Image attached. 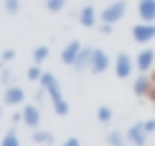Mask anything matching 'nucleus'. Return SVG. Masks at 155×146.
Instances as JSON below:
<instances>
[{"label": "nucleus", "mask_w": 155, "mask_h": 146, "mask_svg": "<svg viewBox=\"0 0 155 146\" xmlns=\"http://www.w3.org/2000/svg\"><path fill=\"white\" fill-rule=\"evenodd\" d=\"M39 88L46 92V97H48V102H51V107H53V112L58 117H65L70 112V102L65 100V95L61 90V83H58V78L51 71H44V75L39 80Z\"/></svg>", "instance_id": "nucleus-1"}, {"label": "nucleus", "mask_w": 155, "mask_h": 146, "mask_svg": "<svg viewBox=\"0 0 155 146\" xmlns=\"http://www.w3.org/2000/svg\"><path fill=\"white\" fill-rule=\"evenodd\" d=\"M126 10H128V5H126V0H114V2H109L102 12H99V22H104V24H119L124 17H126Z\"/></svg>", "instance_id": "nucleus-2"}, {"label": "nucleus", "mask_w": 155, "mask_h": 146, "mask_svg": "<svg viewBox=\"0 0 155 146\" xmlns=\"http://www.w3.org/2000/svg\"><path fill=\"white\" fill-rule=\"evenodd\" d=\"M133 73H136V61H133L126 51H119L116 58H114V75H116L119 80H126V78H131Z\"/></svg>", "instance_id": "nucleus-3"}, {"label": "nucleus", "mask_w": 155, "mask_h": 146, "mask_svg": "<svg viewBox=\"0 0 155 146\" xmlns=\"http://www.w3.org/2000/svg\"><path fill=\"white\" fill-rule=\"evenodd\" d=\"M131 36H133V41H136V44L148 46V44L155 39V22H138V24H133Z\"/></svg>", "instance_id": "nucleus-4"}, {"label": "nucleus", "mask_w": 155, "mask_h": 146, "mask_svg": "<svg viewBox=\"0 0 155 146\" xmlns=\"http://www.w3.org/2000/svg\"><path fill=\"white\" fill-rule=\"evenodd\" d=\"M136 73H150L155 68V49L150 46H143L138 54H136Z\"/></svg>", "instance_id": "nucleus-5"}, {"label": "nucleus", "mask_w": 155, "mask_h": 146, "mask_svg": "<svg viewBox=\"0 0 155 146\" xmlns=\"http://www.w3.org/2000/svg\"><path fill=\"white\" fill-rule=\"evenodd\" d=\"M126 141H128V146H145L148 144V131H145V127H143V122H133L126 131Z\"/></svg>", "instance_id": "nucleus-6"}, {"label": "nucleus", "mask_w": 155, "mask_h": 146, "mask_svg": "<svg viewBox=\"0 0 155 146\" xmlns=\"http://www.w3.org/2000/svg\"><path fill=\"white\" fill-rule=\"evenodd\" d=\"M2 102L7 107H22V105H27V92L19 85H7L2 90Z\"/></svg>", "instance_id": "nucleus-7"}, {"label": "nucleus", "mask_w": 155, "mask_h": 146, "mask_svg": "<svg viewBox=\"0 0 155 146\" xmlns=\"http://www.w3.org/2000/svg\"><path fill=\"white\" fill-rule=\"evenodd\" d=\"M22 124L29 127V129H39V124H41V109H39L36 102L22 105Z\"/></svg>", "instance_id": "nucleus-8"}, {"label": "nucleus", "mask_w": 155, "mask_h": 146, "mask_svg": "<svg viewBox=\"0 0 155 146\" xmlns=\"http://www.w3.org/2000/svg\"><path fill=\"white\" fill-rule=\"evenodd\" d=\"M80 51H82V44L78 41V39H70L63 49H61V63L63 66H75V61H78V56H80Z\"/></svg>", "instance_id": "nucleus-9"}, {"label": "nucleus", "mask_w": 155, "mask_h": 146, "mask_svg": "<svg viewBox=\"0 0 155 146\" xmlns=\"http://www.w3.org/2000/svg\"><path fill=\"white\" fill-rule=\"evenodd\" d=\"M109 66H111V61H109L107 51H104V49H94V51H92L90 73H92V75H102V73H107V68H109Z\"/></svg>", "instance_id": "nucleus-10"}, {"label": "nucleus", "mask_w": 155, "mask_h": 146, "mask_svg": "<svg viewBox=\"0 0 155 146\" xmlns=\"http://www.w3.org/2000/svg\"><path fill=\"white\" fill-rule=\"evenodd\" d=\"M153 78H150V73H138L136 78H133V95L136 97H148L150 95V90H153Z\"/></svg>", "instance_id": "nucleus-11"}, {"label": "nucleus", "mask_w": 155, "mask_h": 146, "mask_svg": "<svg viewBox=\"0 0 155 146\" xmlns=\"http://www.w3.org/2000/svg\"><path fill=\"white\" fill-rule=\"evenodd\" d=\"M78 22L85 27V29H92L99 24V12L92 7V5H82L80 12H78Z\"/></svg>", "instance_id": "nucleus-12"}, {"label": "nucleus", "mask_w": 155, "mask_h": 146, "mask_svg": "<svg viewBox=\"0 0 155 146\" xmlns=\"http://www.w3.org/2000/svg\"><path fill=\"white\" fill-rule=\"evenodd\" d=\"M92 51H94V46H82V51H80L78 61H75V66H73L78 73H87V71H90V63H92Z\"/></svg>", "instance_id": "nucleus-13"}, {"label": "nucleus", "mask_w": 155, "mask_h": 146, "mask_svg": "<svg viewBox=\"0 0 155 146\" xmlns=\"http://www.w3.org/2000/svg\"><path fill=\"white\" fill-rule=\"evenodd\" d=\"M138 19L155 22V0H138Z\"/></svg>", "instance_id": "nucleus-14"}, {"label": "nucleus", "mask_w": 155, "mask_h": 146, "mask_svg": "<svg viewBox=\"0 0 155 146\" xmlns=\"http://www.w3.org/2000/svg\"><path fill=\"white\" fill-rule=\"evenodd\" d=\"M104 141H107V146H128L126 134H124L121 129H111V131H107V134H104Z\"/></svg>", "instance_id": "nucleus-15"}, {"label": "nucleus", "mask_w": 155, "mask_h": 146, "mask_svg": "<svg viewBox=\"0 0 155 146\" xmlns=\"http://www.w3.org/2000/svg\"><path fill=\"white\" fill-rule=\"evenodd\" d=\"M31 139H34V144H39V146H51V144H53V134L46 131V129H34V131H31Z\"/></svg>", "instance_id": "nucleus-16"}, {"label": "nucleus", "mask_w": 155, "mask_h": 146, "mask_svg": "<svg viewBox=\"0 0 155 146\" xmlns=\"http://www.w3.org/2000/svg\"><path fill=\"white\" fill-rule=\"evenodd\" d=\"M0 146H22V141H19V136H17L15 129H7L2 134V139H0Z\"/></svg>", "instance_id": "nucleus-17"}, {"label": "nucleus", "mask_w": 155, "mask_h": 146, "mask_svg": "<svg viewBox=\"0 0 155 146\" xmlns=\"http://www.w3.org/2000/svg\"><path fill=\"white\" fill-rule=\"evenodd\" d=\"M48 54H51V51H48V46H46V44H39V46L34 49L31 58H34V63H39V66H41V63H44V61L48 58Z\"/></svg>", "instance_id": "nucleus-18"}, {"label": "nucleus", "mask_w": 155, "mask_h": 146, "mask_svg": "<svg viewBox=\"0 0 155 146\" xmlns=\"http://www.w3.org/2000/svg\"><path fill=\"white\" fill-rule=\"evenodd\" d=\"M111 117H114V109H111L109 105H99V107H97V119H99L102 124H109Z\"/></svg>", "instance_id": "nucleus-19"}, {"label": "nucleus", "mask_w": 155, "mask_h": 146, "mask_svg": "<svg viewBox=\"0 0 155 146\" xmlns=\"http://www.w3.org/2000/svg\"><path fill=\"white\" fill-rule=\"evenodd\" d=\"M41 75H44V68H41L39 63H31V66L27 68V80H31V83H39V80H41Z\"/></svg>", "instance_id": "nucleus-20"}, {"label": "nucleus", "mask_w": 155, "mask_h": 146, "mask_svg": "<svg viewBox=\"0 0 155 146\" xmlns=\"http://www.w3.org/2000/svg\"><path fill=\"white\" fill-rule=\"evenodd\" d=\"M2 7H5V12H7L10 17L19 15V0H2Z\"/></svg>", "instance_id": "nucleus-21"}, {"label": "nucleus", "mask_w": 155, "mask_h": 146, "mask_svg": "<svg viewBox=\"0 0 155 146\" xmlns=\"http://www.w3.org/2000/svg\"><path fill=\"white\" fill-rule=\"evenodd\" d=\"M44 2H46V10H48V12H61L68 0H44Z\"/></svg>", "instance_id": "nucleus-22"}, {"label": "nucleus", "mask_w": 155, "mask_h": 146, "mask_svg": "<svg viewBox=\"0 0 155 146\" xmlns=\"http://www.w3.org/2000/svg\"><path fill=\"white\" fill-rule=\"evenodd\" d=\"M15 56H17V51H15V49H5V51L0 54L2 63H10V61H15Z\"/></svg>", "instance_id": "nucleus-23"}, {"label": "nucleus", "mask_w": 155, "mask_h": 146, "mask_svg": "<svg viewBox=\"0 0 155 146\" xmlns=\"http://www.w3.org/2000/svg\"><path fill=\"white\" fill-rule=\"evenodd\" d=\"M0 83H2V88L12 85V73L10 71H0Z\"/></svg>", "instance_id": "nucleus-24"}, {"label": "nucleus", "mask_w": 155, "mask_h": 146, "mask_svg": "<svg viewBox=\"0 0 155 146\" xmlns=\"http://www.w3.org/2000/svg\"><path fill=\"white\" fill-rule=\"evenodd\" d=\"M143 127H145V131H148V134H153V131H155V117L143 119Z\"/></svg>", "instance_id": "nucleus-25"}, {"label": "nucleus", "mask_w": 155, "mask_h": 146, "mask_svg": "<svg viewBox=\"0 0 155 146\" xmlns=\"http://www.w3.org/2000/svg\"><path fill=\"white\" fill-rule=\"evenodd\" d=\"M61 146H82V144H80V139H78V136H68Z\"/></svg>", "instance_id": "nucleus-26"}, {"label": "nucleus", "mask_w": 155, "mask_h": 146, "mask_svg": "<svg viewBox=\"0 0 155 146\" xmlns=\"http://www.w3.org/2000/svg\"><path fill=\"white\" fill-rule=\"evenodd\" d=\"M97 27H99V32H102V34H111V32H114V27H111V24H104V22H99Z\"/></svg>", "instance_id": "nucleus-27"}, {"label": "nucleus", "mask_w": 155, "mask_h": 146, "mask_svg": "<svg viewBox=\"0 0 155 146\" xmlns=\"http://www.w3.org/2000/svg\"><path fill=\"white\" fill-rule=\"evenodd\" d=\"M12 122L19 124V122H22V112H15V114H12Z\"/></svg>", "instance_id": "nucleus-28"}, {"label": "nucleus", "mask_w": 155, "mask_h": 146, "mask_svg": "<svg viewBox=\"0 0 155 146\" xmlns=\"http://www.w3.org/2000/svg\"><path fill=\"white\" fill-rule=\"evenodd\" d=\"M148 100H150V102H155V85H153V90H150V95H148Z\"/></svg>", "instance_id": "nucleus-29"}, {"label": "nucleus", "mask_w": 155, "mask_h": 146, "mask_svg": "<svg viewBox=\"0 0 155 146\" xmlns=\"http://www.w3.org/2000/svg\"><path fill=\"white\" fill-rule=\"evenodd\" d=\"M150 78H153V83H155V68H153V71H150Z\"/></svg>", "instance_id": "nucleus-30"}, {"label": "nucleus", "mask_w": 155, "mask_h": 146, "mask_svg": "<svg viewBox=\"0 0 155 146\" xmlns=\"http://www.w3.org/2000/svg\"><path fill=\"white\" fill-rule=\"evenodd\" d=\"M0 71H2V58H0Z\"/></svg>", "instance_id": "nucleus-31"}, {"label": "nucleus", "mask_w": 155, "mask_h": 146, "mask_svg": "<svg viewBox=\"0 0 155 146\" xmlns=\"http://www.w3.org/2000/svg\"><path fill=\"white\" fill-rule=\"evenodd\" d=\"M0 117H2V107H0Z\"/></svg>", "instance_id": "nucleus-32"}, {"label": "nucleus", "mask_w": 155, "mask_h": 146, "mask_svg": "<svg viewBox=\"0 0 155 146\" xmlns=\"http://www.w3.org/2000/svg\"><path fill=\"white\" fill-rule=\"evenodd\" d=\"M153 109H155V102H153Z\"/></svg>", "instance_id": "nucleus-33"}, {"label": "nucleus", "mask_w": 155, "mask_h": 146, "mask_svg": "<svg viewBox=\"0 0 155 146\" xmlns=\"http://www.w3.org/2000/svg\"><path fill=\"white\" fill-rule=\"evenodd\" d=\"M0 88H2V83H0Z\"/></svg>", "instance_id": "nucleus-34"}]
</instances>
